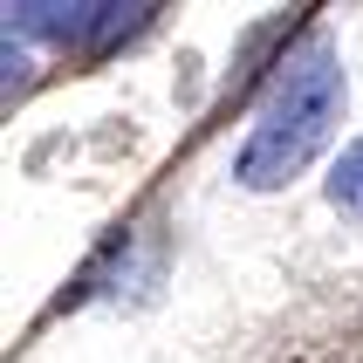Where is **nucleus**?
<instances>
[{
  "label": "nucleus",
  "instance_id": "obj_2",
  "mask_svg": "<svg viewBox=\"0 0 363 363\" xmlns=\"http://www.w3.org/2000/svg\"><path fill=\"white\" fill-rule=\"evenodd\" d=\"M158 7H7V35H48L62 48H82V55H110L130 35L151 28Z\"/></svg>",
  "mask_w": 363,
  "mask_h": 363
},
{
  "label": "nucleus",
  "instance_id": "obj_1",
  "mask_svg": "<svg viewBox=\"0 0 363 363\" xmlns=\"http://www.w3.org/2000/svg\"><path fill=\"white\" fill-rule=\"evenodd\" d=\"M343 110V69H336V48L329 41H302L295 55L281 62V76L267 89L261 117L247 130V144L233 151V179L247 192H274L302 172L315 151H323L329 123Z\"/></svg>",
  "mask_w": 363,
  "mask_h": 363
},
{
  "label": "nucleus",
  "instance_id": "obj_3",
  "mask_svg": "<svg viewBox=\"0 0 363 363\" xmlns=\"http://www.w3.org/2000/svg\"><path fill=\"white\" fill-rule=\"evenodd\" d=\"M329 206L350 213V220H363V138L350 144L343 158H336V172H329Z\"/></svg>",
  "mask_w": 363,
  "mask_h": 363
}]
</instances>
